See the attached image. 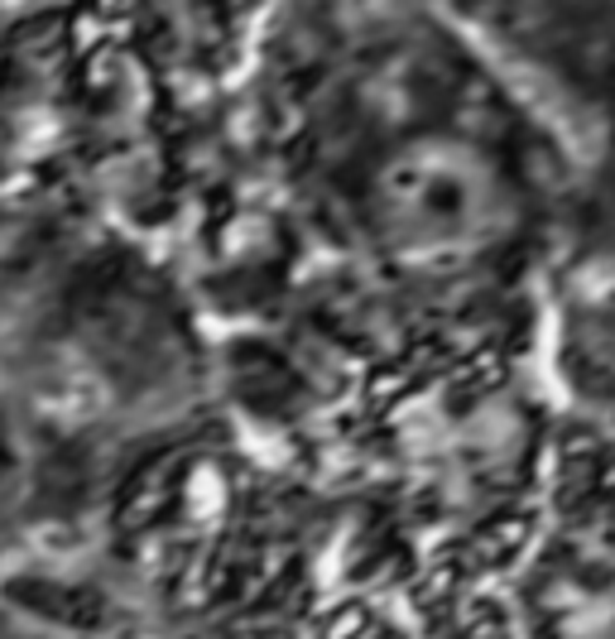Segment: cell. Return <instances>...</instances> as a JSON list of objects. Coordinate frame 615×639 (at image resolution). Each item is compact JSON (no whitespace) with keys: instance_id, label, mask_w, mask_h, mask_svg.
I'll return each instance as SVG.
<instances>
[]
</instances>
